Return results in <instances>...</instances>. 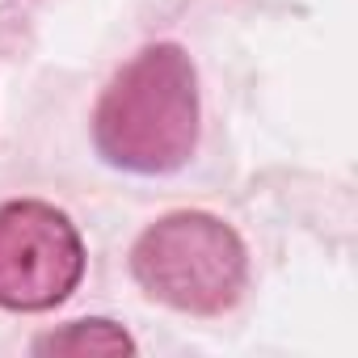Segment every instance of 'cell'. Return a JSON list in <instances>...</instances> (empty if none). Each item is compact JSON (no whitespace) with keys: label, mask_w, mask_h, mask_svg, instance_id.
<instances>
[{"label":"cell","mask_w":358,"mask_h":358,"mask_svg":"<svg viewBox=\"0 0 358 358\" xmlns=\"http://www.w3.org/2000/svg\"><path fill=\"white\" fill-rule=\"evenodd\" d=\"M97 156L114 169L160 177L177 173L199 148V72L177 43L131 55L93 110Z\"/></svg>","instance_id":"obj_1"},{"label":"cell","mask_w":358,"mask_h":358,"mask_svg":"<svg viewBox=\"0 0 358 358\" xmlns=\"http://www.w3.org/2000/svg\"><path fill=\"white\" fill-rule=\"evenodd\" d=\"M131 278L173 312L224 316L245 295L249 249L211 211H169L135 236Z\"/></svg>","instance_id":"obj_2"},{"label":"cell","mask_w":358,"mask_h":358,"mask_svg":"<svg viewBox=\"0 0 358 358\" xmlns=\"http://www.w3.org/2000/svg\"><path fill=\"white\" fill-rule=\"evenodd\" d=\"M85 278V241L76 224L38 199L0 207V308L51 312Z\"/></svg>","instance_id":"obj_3"},{"label":"cell","mask_w":358,"mask_h":358,"mask_svg":"<svg viewBox=\"0 0 358 358\" xmlns=\"http://www.w3.org/2000/svg\"><path fill=\"white\" fill-rule=\"evenodd\" d=\"M30 354L34 358H118V354H135V337L106 316H85L34 337Z\"/></svg>","instance_id":"obj_4"}]
</instances>
